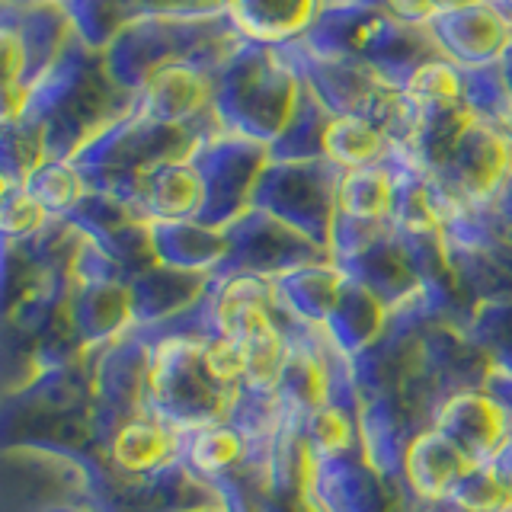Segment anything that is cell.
<instances>
[{
  "label": "cell",
  "instance_id": "6da1fadb",
  "mask_svg": "<svg viewBox=\"0 0 512 512\" xmlns=\"http://www.w3.org/2000/svg\"><path fill=\"white\" fill-rule=\"evenodd\" d=\"M349 365L359 391L365 452L404 493H410L404 480L410 442L436 426L448 397L484 391L493 372L468 327L439 314L423 292L394 308L384 333Z\"/></svg>",
  "mask_w": 512,
  "mask_h": 512
},
{
  "label": "cell",
  "instance_id": "7a4b0ae2",
  "mask_svg": "<svg viewBox=\"0 0 512 512\" xmlns=\"http://www.w3.org/2000/svg\"><path fill=\"white\" fill-rule=\"evenodd\" d=\"M132 112L135 93L119 87L106 64V52L87 45L74 32L13 125L32 141L42 160H71Z\"/></svg>",
  "mask_w": 512,
  "mask_h": 512
},
{
  "label": "cell",
  "instance_id": "3957f363",
  "mask_svg": "<svg viewBox=\"0 0 512 512\" xmlns=\"http://www.w3.org/2000/svg\"><path fill=\"white\" fill-rule=\"evenodd\" d=\"M304 77L288 48L244 39L215 74V116L224 132L272 144L292 119Z\"/></svg>",
  "mask_w": 512,
  "mask_h": 512
},
{
  "label": "cell",
  "instance_id": "277c9868",
  "mask_svg": "<svg viewBox=\"0 0 512 512\" xmlns=\"http://www.w3.org/2000/svg\"><path fill=\"white\" fill-rule=\"evenodd\" d=\"M218 132H224L221 122L167 125L132 112L128 119L90 141L80 154H74L71 164L84 176L90 192H106L112 199L128 202L135 186L151 170L173 164V160H189Z\"/></svg>",
  "mask_w": 512,
  "mask_h": 512
},
{
  "label": "cell",
  "instance_id": "5b68a950",
  "mask_svg": "<svg viewBox=\"0 0 512 512\" xmlns=\"http://www.w3.org/2000/svg\"><path fill=\"white\" fill-rule=\"evenodd\" d=\"M301 45L317 55L362 61L394 87H404V80L426 61L445 58L429 26L397 23L388 13L356 0L327 4Z\"/></svg>",
  "mask_w": 512,
  "mask_h": 512
},
{
  "label": "cell",
  "instance_id": "8992f818",
  "mask_svg": "<svg viewBox=\"0 0 512 512\" xmlns=\"http://www.w3.org/2000/svg\"><path fill=\"white\" fill-rule=\"evenodd\" d=\"M244 42L240 29L228 13L205 16V20H148L122 29L103 52L119 87L135 93L170 64H202L208 71H221L237 45Z\"/></svg>",
  "mask_w": 512,
  "mask_h": 512
},
{
  "label": "cell",
  "instance_id": "52a82bcc",
  "mask_svg": "<svg viewBox=\"0 0 512 512\" xmlns=\"http://www.w3.org/2000/svg\"><path fill=\"white\" fill-rule=\"evenodd\" d=\"M205 336H167L151 343V410L180 432L231 423L244 388L221 384L205 365Z\"/></svg>",
  "mask_w": 512,
  "mask_h": 512
},
{
  "label": "cell",
  "instance_id": "ba28073f",
  "mask_svg": "<svg viewBox=\"0 0 512 512\" xmlns=\"http://www.w3.org/2000/svg\"><path fill=\"white\" fill-rule=\"evenodd\" d=\"M74 32V20L61 4L0 0V125L20 119L32 90L55 68Z\"/></svg>",
  "mask_w": 512,
  "mask_h": 512
},
{
  "label": "cell",
  "instance_id": "9c48e42d",
  "mask_svg": "<svg viewBox=\"0 0 512 512\" xmlns=\"http://www.w3.org/2000/svg\"><path fill=\"white\" fill-rule=\"evenodd\" d=\"M288 55H292L301 77L308 80L311 90L324 100L333 116H356L372 122L391 138L394 148H404L413 128V116L400 87L388 84L378 71H372L362 61L317 55L301 42L288 45Z\"/></svg>",
  "mask_w": 512,
  "mask_h": 512
},
{
  "label": "cell",
  "instance_id": "30bf717a",
  "mask_svg": "<svg viewBox=\"0 0 512 512\" xmlns=\"http://www.w3.org/2000/svg\"><path fill=\"white\" fill-rule=\"evenodd\" d=\"M343 167L333 160H269L253 192V205L292 224L314 244L330 250Z\"/></svg>",
  "mask_w": 512,
  "mask_h": 512
},
{
  "label": "cell",
  "instance_id": "8fae6325",
  "mask_svg": "<svg viewBox=\"0 0 512 512\" xmlns=\"http://www.w3.org/2000/svg\"><path fill=\"white\" fill-rule=\"evenodd\" d=\"M228 256L212 272L215 279L231 276H260V279H279L285 272H295L304 266L333 263V253L314 244L311 237L295 231L282 218L250 208L240 218H234L228 228Z\"/></svg>",
  "mask_w": 512,
  "mask_h": 512
},
{
  "label": "cell",
  "instance_id": "7c38bea8",
  "mask_svg": "<svg viewBox=\"0 0 512 512\" xmlns=\"http://www.w3.org/2000/svg\"><path fill=\"white\" fill-rule=\"evenodd\" d=\"M269 160V144L250 141L234 132H218L208 138L192 154V164H196L205 186L199 224L224 231L234 218L250 212L256 183H260Z\"/></svg>",
  "mask_w": 512,
  "mask_h": 512
},
{
  "label": "cell",
  "instance_id": "4fadbf2b",
  "mask_svg": "<svg viewBox=\"0 0 512 512\" xmlns=\"http://www.w3.org/2000/svg\"><path fill=\"white\" fill-rule=\"evenodd\" d=\"M304 416L308 413L282 407L266 455V490L253 500L256 512H327L314 490L317 461L304 439Z\"/></svg>",
  "mask_w": 512,
  "mask_h": 512
},
{
  "label": "cell",
  "instance_id": "5bb4252c",
  "mask_svg": "<svg viewBox=\"0 0 512 512\" xmlns=\"http://www.w3.org/2000/svg\"><path fill=\"white\" fill-rule=\"evenodd\" d=\"M512 170V125L474 122L455 144L448 164L429 176L445 196L464 205H480L496 196V189Z\"/></svg>",
  "mask_w": 512,
  "mask_h": 512
},
{
  "label": "cell",
  "instance_id": "9a60e30c",
  "mask_svg": "<svg viewBox=\"0 0 512 512\" xmlns=\"http://www.w3.org/2000/svg\"><path fill=\"white\" fill-rule=\"evenodd\" d=\"M77 36L106 48L122 29L148 20H205L228 13V0H64Z\"/></svg>",
  "mask_w": 512,
  "mask_h": 512
},
{
  "label": "cell",
  "instance_id": "2e32d148",
  "mask_svg": "<svg viewBox=\"0 0 512 512\" xmlns=\"http://www.w3.org/2000/svg\"><path fill=\"white\" fill-rule=\"evenodd\" d=\"M314 490L327 512H404L413 500L375 468L365 445L340 458L317 461Z\"/></svg>",
  "mask_w": 512,
  "mask_h": 512
},
{
  "label": "cell",
  "instance_id": "e0dca14e",
  "mask_svg": "<svg viewBox=\"0 0 512 512\" xmlns=\"http://www.w3.org/2000/svg\"><path fill=\"white\" fill-rule=\"evenodd\" d=\"M429 32L448 61H455L458 68H480L506 58L512 45V16L493 0H484L455 13H439L429 23Z\"/></svg>",
  "mask_w": 512,
  "mask_h": 512
},
{
  "label": "cell",
  "instance_id": "ac0fdd59",
  "mask_svg": "<svg viewBox=\"0 0 512 512\" xmlns=\"http://www.w3.org/2000/svg\"><path fill=\"white\" fill-rule=\"evenodd\" d=\"M215 74L202 64L160 68L135 96V112L167 125H205L215 116Z\"/></svg>",
  "mask_w": 512,
  "mask_h": 512
},
{
  "label": "cell",
  "instance_id": "d6986e66",
  "mask_svg": "<svg viewBox=\"0 0 512 512\" xmlns=\"http://www.w3.org/2000/svg\"><path fill=\"white\" fill-rule=\"evenodd\" d=\"M432 429L452 439L477 464L493 461L512 442L506 413L487 391H461L448 397Z\"/></svg>",
  "mask_w": 512,
  "mask_h": 512
},
{
  "label": "cell",
  "instance_id": "ffe728a7",
  "mask_svg": "<svg viewBox=\"0 0 512 512\" xmlns=\"http://www.w3.org/2000/svg\"><path fill=\"white\" fill-rule=\"evenodd\" d=\"M333 263L346 272V279L365 285L375 298L388 304V311L400 308V304H407L410 298L423 292L394 224L384 234H378L372 244H365L359 253L346 256V260H333Z\"/></svg>",
  "mask_w": 512,
  "mask_h": 512
},
{
  "label": "cell",
  "instance_id": "44dd1931",
  "mask_svg": "<svg viewBox=\"0 0 512 512\" xmlns=\"http://www.w3.org/2000/svg\"><path fill=\"white\" fill-rule=\"evenodd\" d=\"M183 448H186V432L173 429L154 413H144L112 432L109 458L125 477L148 480L160 471H167L170 464L183 461Z\"/></svg>",
  "mask_w": 512,
  "mask_h": 512
},
{
  "label": "cell",
  "instance_id": "7402d4cb",
  "mask_svg": "<svg viewBox=\"0 0 512 512\" xmlns=\"http://www.w3.org/2000/svg\"><path fill=\"white\" fill-rule=\"evenodd\" d=\"M202 202H205V186L189 157L151 170L135 186L132 199L125 205L141 221L151 224V221H199Z\"/></svg>",
  "mask_w": 512,
  "mask_h": 512
},
{
  "label": "cell",
  "instance_id": "603a6c76",
  "mask_svg": "<svg viewBox=\"0 0 512 512\" xmlns=\"http://www.w3.org/2000/svg\"><path fill=\"white\" fill-rule=\"evenodd\" d=\"M324 10L327 0H228V16L240 36L276 48L301 42Z\"/></svg>",
  "mask_w": 512,
  "mask_h": 512
},
{
  "label": "cell",
  "instance_id": "cb8c5ba5",
  "mask_svg": "<svg viewBox=\"0 0 512 512\" xmlns=\"http://www.w3.org/2000/svg\"><path fill=\"white\" fill-rule=\"evenodd\" d=\"M474 468L477 461L436 429L416 436L404 455V480L416 500H452L455 487Z\"/></svg>",
  "mask_w": 512,
  "mask_h": 512
},
{
  "label": "cell",
  "instance_id": "d4e9b609",
  "mask_svg": "<svg viewBox=\"0 0 512 512\" xmlns=\"http://www.w3.org/2000/svg\"><path fill=\"white\" fill-rule=\"evenodd\" d=\"M410 116H413L410 138L404 148H394V151L404 154L410 164H416L426 176H436L448 164V157H452L461 135L477 122V116L461 100L445 103V106H429L420 112H410Z\"/></svg>",
  "mask_w": 512,
  "mask_h": 512
},
{
  "label": "cell",
  "instance_id": "484cf974",
  "mask_svg": "<svg viewBox=\"0 0 512 512\" xmlns=\"http://www.w3.org/2000/svg\"><path fill=\"white\" fill-rule=\"evenodd\" d=\"M388 317H391L388 304L375 298L365 285L346 279L324 330L346 359H356L359 352H365L384 333Z\"/></svg>",
  "mask_w": 512,
  "mask_h": 512
},
{
  "label": "cell",
  "instance_id": "4316f807",
  "mask_svg": "<svg viewBox=\"0 0 512 512\" xmlns=\"http://www.w3.org/2000/svg\"><path fill=\"white\" fill-rule=\"evenodd\" d=\"M151 244L157 263L189 272H215L228 256V237L199 221H151Z\"/></svg>",
  "mask_w": 512,
  "mask_h": 512
},
{
  "label": "cell",
  "instance_id": "83f0119b",
  "mask_svg": "<svg viewBox=\"0 0 512 512\" xmlns=\"http://www.w3.org/2000/svg\"><path fill=\"white\" fill-rule=\"evenodd\" d=\"M253 445H256V436H250V432H244L234 423L196 429V432H186L183 464L215 490L218 480L234 477L250 461Z\"/></svg>",
  "mask_w": 512,
  "mask_h": 512
},
{
  "label": "cell",
  "instance_id": "f1b7e54d",
  "mask_svg": "<svg viewBox=\"0 0 512 512\" xmlns=\"http://www.w3.org/2000/svg\"><path fill=\"white\" fill-rule=\"evenodd\" d=\"M343 282L346 272L336 263H317L272 279V288H276V298L295 317L308 320L314 327H324L336 298H340Z\"/></svg>",
  "mask_w": 512,
  "mask_h": 512
},
{
  "label": "cell",
  "instance_id": "f546056e",
  "mask_svg": "<svg viewBox=\"0 0 512 512\" xmlns=\"http://www.w3.org/2000/svg\"><path fill=\"white\" fill-rule=\"evenodd\" d=\"M333 112L324 106V100L311 90L304 80V90L298 96V106L292 119L282 128V135L269 144L272 160H320L327 157V135L333 125Z\"/></svg>",
  "mask_w": 512,
  "mask_h": 512
},
{
  "label": "cell",
  "instance_id": "4dcf8cb0",
  "mask_svg": "<svg viewBox=\"0 0 512 512\" xmlns=\"http://www.w3.org/2000/svg\"><path fill=\"white\" fill-rule=\"evenodd\" d=\"M336 215L352 221H391L394 215V176L388 160L375 167L346 170L336 196Z\"/></svg>",
  "mask_w": 512,
  "mask_h": 512
},
{
  "label": "cell",
  "instance_id": "1f68e13d",
  "mask_svg": "<svg viewBox=\"0 0 512 512\" xmlns=\"http://www.w3.org/2000/svg\"><path fill=\"white\" fill-rule=\"evenodd\" d=\"M391 138L375 128L372 122L356 116H336L327 135V160L340 164L343 170L375 167L391 157Z\"/></svg>",
  "mask_w": 512,
  "mask_h": 512
},
{
  "label": "cell",
  "instance_id": "d6a6232c",
  "mask_svg": "<svg viewBox=\"0 0 512 512\" xmlns=\"http://www.w3.org/2000/svg\"><path fill=\"white\" fill-rule=\"evenodd\" d=\"M461 103L468 106L480 122L509 125L512 87L506 80L503 61L480 64V68H461Z\"/></svg>",
  "mask_w": 512,
  "mask_h": 512
},
{
  "label": "cell",
  "instance_id": "836d02e7",
  "mask_svg": "<svg viewBox=\"0 0 512 512\" xmlns=\"http://www.w3.org/2000/svg\"><path fill=\"white\" fill-rule=\"evenodd\" d=\"M23 186L52 218H68L80 205V199L87 196L84 176L77 173L71 160H42V164L26 176Z\"/></svg>",
  "mask_w": 512,
  "mask_h": 512
},
{
  "label": "cell",
  "instance_id": "e575fe53",
  "mask_svg": "<svg viewBox=\"0 0 512 512\" xmlns=\"http://www.w3.org/2000/svg\"><path fill=\"white\" fill-rule=\"evenodd\" d=\"M468 336L484 349L493 372L512 375V298L477 304L468 320Z\"/></svg>",
  "mask_w": 512,
  "mask_h": 512
},
{
  "label": "cell",
  "instance_id": "d590c367",
  "mask_svg": "<svg viewBox=\"0 0 512 512\" xmlns=\"http://www.w3.org/2000/svg\"><path fill=\"white\" fill-rule=\"evenodd\" d=\"M404 103L410 112H420L429 106H445V103H458L461 100V68L448 58L426 61L423 68H416L404 87Z\"/></svg>",
  "mask_w": 512,
  "mask_h": 512
},
{
  "label": "cell",
  "instance_id": "8d00e7d4",
  "mask_svg": "<svg viewBox=\"0 0 512 512\" xmlns=\"http://www.w3.org/2000/svg\"><path fill=\"white\" fill-rule=\"evenodd\" d=\"M452 500L468 512H512V496L496 474L493 461L477 464V468L455 487Z\"/></svg>",
  "mask_w": 512,
  "mask_h": 512
},
{
  "label": "cell",
  "instance_id": "74e56055",
  "mask_svg": "<svg viewBox=\"0 0 512 512\" xmlns=\"http://www.w3.org/2000/svg\"><path fill=\"white\" fill-rule=\"evenodd\" d=\"M356 4H368L381 13H388L391 20L407 23V26H429L436 20L432 0H356Z\"/></svg>",
  "mask_w": 512,
  "mask_h": 512
},
{
  "label": "cell",
  "instance_id": "f35d334b",
  "mask_svg": "<svg viewBox=\"0 0 512 512\" xmlns=\"http://www.w3.org/2000/svg\"><path fill=\"white\" fill-rule=\"evenodd\" d=\"M484 391L496 400V404L503 407L506 420H509V436H512V375H503V372H490Z\"/></svg>",
  "mask_w": 512,
  "mask_h": 512
},
{
  "label": "cell",
  "instance_id": "ab89813d",
  "mask_svg": "<svg viewBox=\"0 0 512 512\" xmlns=\"http://www.w3.org/2000/svg\"><path fill=\"white\" fill-rule=\"evenodd\" d=\"M490 205L496 208V215H500L506 224H512V170H509V176L503 180V186L496 189V196L490 199Z\"/></svg>",
  "mask_w": 512,
  "mask_h": 512
},
{
  "label": "cell",
  "instance_id": "60d3db41",
  "mask_svg": "<svg viewBox=\"0 0 512 512\" xmlns=\"http://www.w3.org/2000/svg\"><path fill=\"white\" fill-rule=\"evenodd\" d=\"M404 512H468V509H461L455 500H413L404 506Z\"/></svg>",
  "mask_w": 512,
  "mask_h": 512
},
{
  "label": "cell",
  "instance_id": "b9f144b4",
  "mask_svg": "<svg viewBox=\"0 0 512 512\" xmlns=\"http://www.w3.org/2000/svg\"><path fill=\"white\" fill-rule=\"evenodd\" d=\"M493 468H496V474L503 477V484H506V490H509V496H512V442L503 448L500 455L493 458Z\"/></svg>",
  "mask_w": 512,
  "mask_h": 512
},
{
  "label": "cell",
  "instance_id": "7bdbcfd3",
  "mask_svg": "<svg viewBox=\"0 0 512 512\" xmlns=\"http://www.w3.org/2000/svg\"><path fill=\"white\" fill-rule=\"evenodd\" d=\"M474 4H484V0H432V10L439 16V13H455L464 7H474Z\"/></svg>",
  "mask_w": 512,
  "mask_h": 512
},
{
  "label": "cell",
  "instance_id": "ee69618b",
  "mask_svg": "<svg viewBox=\"0 0 512 512\" xmlns=\"http://www.w3.org/2000/svg\"><path fill=\"white\" fill-rule=\"evenodd\" d=\"M503 71H506V80H509V87H512V45H509V52L503 58Z\"/></svg>",
  "mask_w": 512,
  "mask_h": 512
},
{
  "label": "cell",
  "instance_id": "f6af8a7d",
  "mask_svg": "<svg viewBox=\"0 0 512 512\" xmlns=\"http://www.w3.org/2000/svg\"><path fill=\"white\" fill-rule=\"evenodd\" d=\"M10 4H64V0H10Z\"/></svg>",
  "mask_w": 512,
  "mask_h": 512
},
{
  "label": "cell",
  "instance_id": "bcb514c9",
  "mask_svg": "<svg viewBox=\"0 0 512 512\" xmlns=\"http://www.w3.org/2000/svg\"><path fill=\"white\" fill-rule=\"evenodd\" d=\"M493 4H496V7H503V10L512 16V0H493Z\"/></svg>",
  "mask_w": 512,
  "mask_h": 512
},
{
  "label": "cell",
  "instance_id": "7dc6e473",
  "mask_svg": "<svg viewBox=\"0 0 512 512\" xmlns=\"http://www.w3.org/2000/svg\"><path fill=\"white\" fill-rule=\"evenodd\" d=\"M10 189V183H7V176L4 173H0V196H4V192Z\"/></svg>",
  "mask_w": 512,
  "mask_h": 512
},
{
  "label": "cell",
  "instance_id": "c3c4849f",
  "mask_svg": "<svg viewBox=\"0 0 512 512\" xmlns=\"http://www.w3.org/2000/svg\"><path fill=\"white\" fill-rule=\"evenodd\" d=\"M192 512H228L224 506H208V509H192Z\"/></svg>",
  "mask_w": 512,
  "mask_h": 512
},
{
  "label": "cell",
  "instance_id": "681fc988",
  "mask_svg": "<svg viewBox=\"0 0 512 512\" xmlns=\"http://www.w3.org/2000/svg\"><path fill=\"white\" fill-rule=\"evenodd\" d=\"M327 4H343V0H327Z\"/></svg>",
  "mask_w": 512,
  "mask_h": 512
},
{
  "label": "cell",
  "instance_id": "f907efd6",
  "mask_svg": "<svg viewBox=\"0 0 512 512\" xmlns=\"http://www.w3.org/2000/svg\"><path fill=\"white\" fill-rule=\"evenodd\" d=\"M509 125H512V119H509Z\"/></svg>",
  "mask_w": 512,
  "mask_h": 512
}]
</instances>
